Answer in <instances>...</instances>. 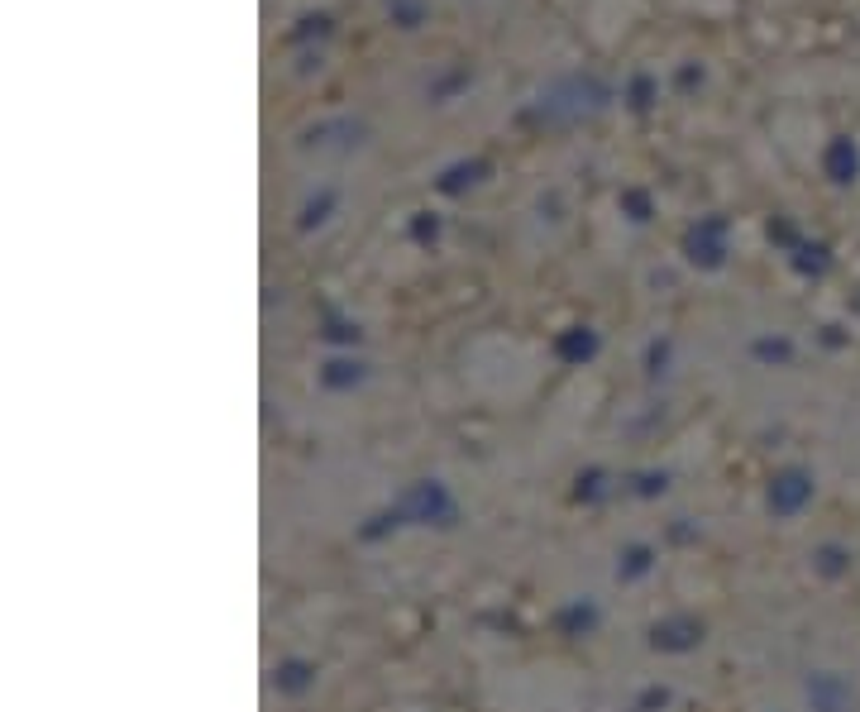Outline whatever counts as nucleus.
<instances>
[{"mask_svg":"<svg viewBox=\"0 0 860 712\" xmlns=\"http://www.w3.org/2000/svg\"><path fill=\"white\" fill-rule=\"evenodd\" d=\"M335 34V15L330 10H306L292 29H287V44L292 48H306V44H321V39H330Z\"/></svg>","mask_w":860,"mask_h":712,"instance_id":"3","label":"nucleus"},{"mask_svg":"<svg viewBox=\"0 0 860 712\" xmlns=\"http://www.w3.org/2000/svg\"><path fill=\"white\" fill-rule=\"evenodd\" d=\"M612 82L598 77V72H559L545 87L536 91V101L526 106V120L536 125H579V120H593L598 110L612 106Z\"/></svg>","mask_w":860,"mask_h":712,"instance_id":"1","label":"nucleus"},{"mask_svg":"<svg viewBox=\"0 0 860 712\" xmlns=\"http://www.w3.org/2000/svg\"><path fill=\"white\" fill-rule=\"evenodd\" d=\"M622 101L636 110V115L655 110V101H660V77H655V72H631V77H626Z\"/></svg>","mask_w":860,"mask_h":712,"instance_id":"4","label":"nucleus"},{"mask_svg":"<svg viewBox=\"0 0 860 712\" xmlns=\"http://www.w3.org/2000/svg\"><path fill=\"white\" fill-rule=\"evenodd\" d=\"M469 77H473L469 67H454L450 77H440V82L430 87V101H450V96H454L459 87H469Z\"/></svg>","mask_w":860,"mask_h":712,"instance_id":"8","label":"nucleus"},{"mask_svg":"<svg viewBox=\"0 0 860 712\" xmlns=\"http://www.w3.org/2000/svg\"><path fill=\"white\" fill-rule=\"evenodd\" d=\"M325 206H330V192H321L316 196V201H311V206H306V225H311V220H321V211Z\"/></svg>","mask_w":860,"mask_h":712,"instance_id":"10","label":"nucleus"},{"mask_svg":"<svg viewBox=\"0 0 860 712\" xmlns=\"http://www.w3.org/2000/svg\"><path fill=\"white\" fill-rule=\"evenodd\" d=\"M822 163H827V177H832V182H851V177L860 173V153H856L851 139H832Z\"/></svg>","mask_w":860,"mask_h":712,"instance_id":"5","label":"nucleus"},{"mask_svg":"<svg viewBox=\"0 0 860 712\" xmlns=\"http://www.w3.org/2000/svg\"><path fill=\"white\" fill-rule=\"evenodd\" d=\"M483 173H488L483 163H454V168H445V177H440V192H464V187L478 182Z\"/></svg>","mask_w":860,"mask_h":712,"instance_id":"7","label":"nucleus"},{"mask_svg":"<svg viewBox=\"0 0 860 712\" xmlns=\"http://www.w3.org/2000/svg\"><path fill=\"white\" fill-rule=\"evenodd\" d=\"M426 15H430V5L426 0H387V20L397 24V29H421L426 24Z\"/></svg>","mask_w":860,"mask_h":712,"instance_id":"6","label":"nucleus"},{"mask_svg":"<svg viewBox=\"0 0 860 712\" xmlns=\"http://www.w3.org/2000/svg\"><path fill=\"white\" fill-rule=\"evenodd\" d=\"M674 87H679V91L703 87V67H698V63H684V67H679V72H674Z\"/></svg>","mask_w":860,"mask_h":712,"instance_id":"9","label":"nucleus"},{"mask_svg":"<svg viewBox=\"0 0 860 712\" xmlns=\"http://www.w3.org/2000/svg\"><path fill=\"white\" fill-rule=\"evenodd\" d=\"M364 144V120H330L306 134V149H354Z\"/></svg>","mask_w":860,"mask_h":712,"instance_id":"2","label":"nucleus"}]
</instances>
